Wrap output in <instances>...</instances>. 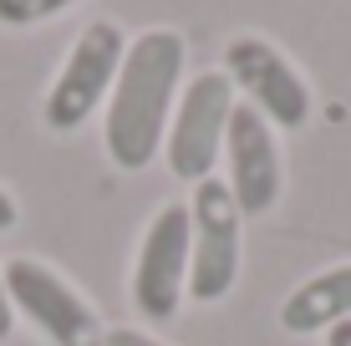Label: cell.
<instances>
[{"label":"cell","mask_w":351,"mask_h":346,"mask_svg":"<svg viewBox=\"0 0 351 346\" xmlns=\"http://www.w3.org/2000/svg\"><path fill=\"white\" fill-rule=\"evenodd\" d=\"M178 87H184V36L173 26H148L143 36H132L102 123V148L117 169L153 163V153L168 138Z\"/></svg>","instance_id":"6da1fadb"},{"label":"cell","mask_w":351,"mask_h":346,"mask_svg":"<svg viewBox=\"0 0 351 346\" xmlns=\"http://www.w3.org/2000/svg\"><path fill=\"white\" fill-rule=\"evenodd\" d=\"M10 321H16V306H10V291H5V270H0V341L10 336Z\"/></svg>","instance_id":"7c38bea8"},{"label":"cell","mask_w":351,"mask_h":346,"mask_svg":"<svg viewBox=\"0 0 351 346\" xmlns=\"http://www.w3.org/2000/svg\"><path fill=\"white\" fill-rule=\"evenodd\" d=\"M189 255H193V224L189 204H163L143 230L138 265H132V306L143 321H173L189 295Z\"/></svg>","instance_id":"8992f818"},{"label":"cell","mask_w":351,"mask_h":346,"mask_svg":"<svg viewBox=\"0 0 351 346\" xmlns=\"http://www.w3.org/2000/svg\"><path fill=\"white\" fill-rule=\"evenodd\" d=\"M77 0H0V26H41Z\"/></svg>","instance_id":"30bf717a"},{"label":"cell","mask_w":351,"mask_h":346,"mask_svg":"<svg viewBox=\"0 0 351 346\" xmlns=\"http://www.w3.org/2000/svg\"><path fill=\"white\" fill-rule=\"evenodd\" d=\"M336 321H351V265H331L321 275L300 280L280 306V326L290 336L331 331Z\"/></svg>","instance_id":"9c48e42d"},{"label":"cell","mask_w":351,"mask_h":346,"mask_svg":"<svg viewBox=\"0 0 351 346\" xmlns=\"http://www.w3.org/2000/svg\"><path fill=\"white\" fill-rule=\"evenodd\" d=\"M326 346H351V321H336V326L326 331Z\"/></svg>","instance_id":"5bb4252c"},{"label":"cell","mask_w":351,"mask_h":346,"mask_svg":"<svg viewBox=\"0 0 351 346\" xmlns=\"http://www.w3.org/2000/svg\"><path fill=\"white\" fill-rule=\"evenodd\" d=\"M224 163H229V194H234L239 214H265L275 209L285 188V158L280 143H275V127L265 123L250 102H234L224 127Z\"/></svg>","instance_id":"ba28073f"},{"label":"cell","mask_w":351,"mask_h":346,"mask_svg":"<svg viewBox=\"0 0 351 346\" xmlns=\"http://www.w3.org/2000/svg\"><path fill=\"white\" fill-rule=\"evenodd\" d=\"M128 56V36L117 21H92L82 26V36L71 41L56 82L46 87V102H41V117L51 133H77L82 123L112 97V82H117V66Z\"/></svg>","instance_id":"7a4b0ae2"},{"label":"cell","mask_w":351,"mask_h":346,"mask_svg":"<svg viewBox=\"0 0 351 346\" xmlns=\"http://www.w3.org/2000/svg\"><path fill=\"white\" fill-rule=\"evenodd\" d=\"M5 291L10 306L31 321L51 346H107V326L102 316L82 301V291L66 275H56L41 260H10L5 265Z\"/></svg>","instance_id":"5b68a950"},{"label":"cell","mask_w":351,"mask_h":346,"mask_svg":"<svg viewBox=\"0 0 351 346\" xmlns=\"http://www.w3.org/2000/svg\"><path fill=\"white\" fill-rule=\"evenodd\" d=\"M193 255H189V295L193 301H224L239 280V249H245V214L224 178H199L189 199Z\"/></svg>","instance_id":"3957f363"},{"label":"cell","mask_w":351,"mask_h":346,"mask_svg":"<svg viewBox=\"0 0 351 346\" xmlns=\"http://www.w3.org/2000/svg\"><path fill=\"white\" fill-rule=\"evenodd\" d=\"M107 346H168V341L148 336V331H132V326H112L107 331Z\"/></svg>","instance_id":"8fae6325"},{"label":"cell","mask_w":351,"mask_h":346,"mask_svg":"<svg viewBox=\"0 0 351 346\" xmlns=\"http://www.w3.org/2000/svg\"><path fill=\"white\" fill-rule=\"evenodd\" d=\"M224 77L234 87H245V102L270 127H306L311 87L265 36H234L224 46Z\"/></svg>","instance_id":"52a82bcc"},{"label":"cell","mask_w":351,"mask_h":346,"mask_svg":"<svg viewBox=\"0 0 351 346\" xmlns=\"http://www.w3.org/2000/svg\"><path fill=\"white\" fill-rule=\"evenodd\" d=\"M16 219H21V209H16V199L5 194V188H0V234L5 230H16Z\"/></svg>","instance_id":"4fadbf2b"},{"label":"cell","mask_w":351,"mask_h":346,"mask_svg":"<svg viewBox=\"0 0 351 346\" xmlns=\"http://www.w3.org/2000/svg\"><path fill=\"white\" fill-rule=\"evenodd\" d=\"M229 112H234V82L224 71H199L193 82H184V92L173 102V117H168V138H163L173 178L199 184V178L214 173V163L224 153Z\"/></svg>","instance_id":"277c9868"}]
</instances>
